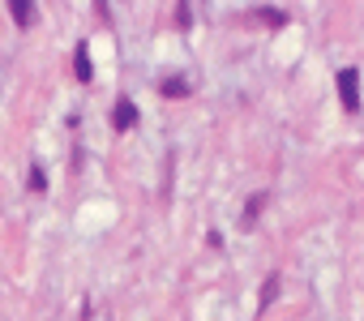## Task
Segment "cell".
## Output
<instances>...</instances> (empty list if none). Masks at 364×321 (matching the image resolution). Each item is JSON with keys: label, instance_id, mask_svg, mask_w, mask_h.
<instances>
[{"label": "cell", "instance_id": "10", "mask_svg": "<svg viewBox=\"0 0 364 321\" xmlns=\"http://www.w3.org/2000/svg\"><path fill=\"white\" fill-rule=\"evenodd\" d=\"M262 22H270V26H283L287 18H283V13H270V9H262Z\"/></svg>", "mask_w": 364, "mask_h": 321}, {"label": "cell", "instance_id": "4", "mask_svg": "<svg viewBox=\"0 0 364 321\" xmlns=\"http://www.w3.org/2000/svg\"><path fill=\"white\" fill-rule=\"evenodd\" d=\"M159 94H163V99H185V94H189V82H185V77H163V82H159Z\"/></svg>", "mask_w": 364, "mask_h": 321}, {"label": "cell", "instance_id": "1", "mask_svg": "<svg viewBox=\"0 0 364 321\" xmlns=\"http://www.w3.org/2000/svg\"><path fill=\"white\" fill-rule=\"evenodd\" d=\"M334 86H338V99H343V111H360V73L355 69H338L334 73Z\"/></svg>", "mask_w": 364, "mask_h": 321}, {"label": "cell", "instance_id": "3", "mask_svg": "<svg viewBox=\"0 0 364 321\" xmlns=\"http://www.w3.org/2000/svg\"><path fill=\"white\" fill-rule=\"evenodd\" d=\"M73 73H77V82H90L95 73H90V48L86 43H77V52H73Z\"/></svg>", "mask_w": 364, "mask_h": 321}, {"label": "cell", "instance_id": "6", "mask_svg": "<svg viewBox=\"0 0 364 321\" xmlns=\"http://www.w3.org/2000/svg\"><path fill=\"white\" fill-rule=\"evenodd\" d=\"M31 9H35V5H26V0H14V5H9V13H14L18 26H31Z\"/></svg>", "mask_w": 364, "mask_h": 321}, {"label": "cell", "instance_id": "2", "mask_svg": "<svg viewBox=\"0 0 364 321\" xmlns=\"http://www.w3.org/2000/svg\"><path fill=\"white\" fill-rule=\"evenodd\" d=\"M133 120H137L133 99H116V107H112V129H116V133H129V129H133Z\"/></svg>", "mask_w": 364, "mask_h": 321}, {"label": "cell", "instance_id": "9", "mask_svg": "<svg viewBox=\"0 0 364 321\" xmlns=\"http://www.w3.org/2000/svg\"><path fill=\"white\" fill-rule=\"evenodd\" d=\"M176 22H180V26H189V22H193V13H189V5H176Z\"/></svg>", "mask_w": 364, "mask_h": 321}, {"label": "cell", "instance_id": "8", "mask_svg": "<svg viewBox=\"0 0 364 321\" xmlns=\"http://www.w3.org/2000/svg\"><path fill=\"white\" fill-rule=\"evenodd\" d=\"M26 185H31L35 193H43V189H48V176H43L39 168H31V176H26Z\"/></svg>", "mask_w": 364, "mask_h": 321}, {"label": "cell", "instance_id": "5", "mask_svg": "<svg viewBox=\"0 0 364 321\" xmlns=\"http://www.w3.org/2000/svg\"><path fill=\"white\" fill-rule=\"evenodd\" d=\"M262 206H266V193H253V197H249V206H245V227H253V223H257Z\"/></svg>", "mask_w": 364, "mask_h": 321}, {"label": "cell", "instance_id": "7", "mask_svg": "<svg viewBox=\"0 0 364 321\" xmlns=\"http://www.w3.org/2000/svg\"><path fill=\"white\" fill-rule=\"evenodd\" d=\"M274 295H279V278L270 274V278H266V287H262V304H257V308H266V304H270Z\"/></svg>", "mask_w": 364, "mask_h": 321}]
</instances>
